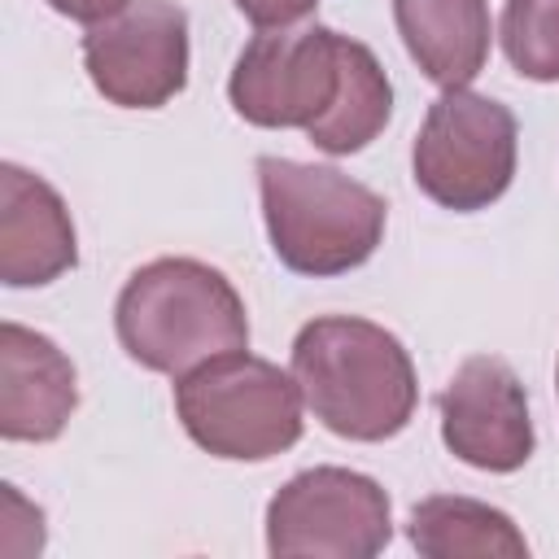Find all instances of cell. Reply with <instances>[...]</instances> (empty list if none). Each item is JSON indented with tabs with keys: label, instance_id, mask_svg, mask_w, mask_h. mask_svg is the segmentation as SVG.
<instances>
[{
	"label": "cell",
	"instance_id": "obj_8",
	"mask_svg": "<svg viewBox=\"0 0 559 559\" xmlns=\"http://www.w3.org/2000/svg\"><path fill=\"white\" fill-rule=\"evenodd\" d=\"M92 87L122 109H162L188 83V13L175 0H127L83 35Z\"/></svg>",
	"mask_w": 559,
	"mask_h": 559
},
{
	"label": "cell",
	"instance_id": "obj_16",
	"mask_svg": "<svg viewBox=\"0 0 559 559\" xmlns=\"http://www.w3.org/2000/svg\"><path fill=\"white\" fill-rule=\"evenodd\" d=\"M319 0H236V9L258 26V31H271V26H297L314 13Z\"/></svg>",
	"mask_w": 559,
	"mask_h": 559
},
{
	"label": "cell",
	"instance_id": "obj_2",
	"mask_svg": "<svg viewBox=\"0 0 559 559\" xmlns=\"http://www.w3.org/2000/svg\"><path fill=\"white\" fill-rule=\"evenodd\" d=\"M114 328L140 367L175 380L249 345L240 293L218 266L197 258H157L140 266L118 293Z\"/></svg>",
	"mask_w": 559,
	"mask_h": 559
},
{
	"label": "cell",
	"instance_id": "obj_5",
	"mask_svg": "<svg viewBox=\"0 0 559 559\" xmlns=\"http://www.w3.org/2000/svg\"><path fill=\"white\" fill-rule=\"evenodd\" d=\"M515 114L480 92H441L415 135L411 170L428 201L454 214L493 205L515 179Z\"/></svg>",
	"mask_w": 559,
	"mask_h": 559
},
{
	"label": "cell",
	"instance_id": "obj_6",
	"mask_svg": "<svg viewBox=\"0 0 559 559\" xmlns=\"http://www.w3.org/2000/svg\"><path fill=\"white\" fill-rule=\"evenodd\" d=\"M349 35L319 22L271 26L249 39L227 79L231 109L253 127H301L323 122L345 87Z\"/></svg>",
	"mask_w": 559,
	"mask_h": 559
},
{
	"label": "cell",
	"instance_id": "obj_3",
	"mask_svg": "<svg viewBox=\"0 0 559 559\" xmlns=\"http://www.w3.org/2000/svg\"><path fill=\"white\" fill-rule=\"evenodd\" d=\"M258 192L271 249L297 275H345L384 240V197L336 166L258 157Z\"/></svg>",
	"mask_w": 559,
	"mask_h": 559
},
{
	"label": "cell",
	"instance_id": "obj_9",
	"mask_svg": "<svg viewBox=\"0 0 559 559\" xmlns=\"http://www.w3.org/2000/svg\"><path fill=\"white\" fill-rule=\"evenodd\" d=\"M441 441L454 459L480 472H515L533 454V419L520 376L493 358L472 354L459 362L450 384L437 397Z\"/></svg>",
	"mask_w": 559,
	"mask_h": 559
},
{
	"label": "cell",
	"instance_id": "obj_11",
	"mask_svg": "<svg viewBox=\"0 0 559 559\" xmlns=\"http://www.w3.org/2000/svg\"><path fill=\"white\" fill-rule=\"evenodd\" d=\"M79 406L74 362L35 328L0 323V437L52 441Z\"/></svg>",
	"mask_w": 559,
	"mask_h": 559
},
{
	"label": "cell",
	"instance_id": "obj_4",
	"mask_svg": "<svg viewBox=\"0 0 559 559\" xmlns=\"http://www.w3.org/2000/svg\"><path fill=\"white\" fill-rule=\"evenodd\" d=\"M301 384L275 362L231 349L175 384V415L183 432L214 459L262 463L301 441Z\"/></svg>",
	"mask_w": 559,
	"mask_h": 559
},
{
	"label": "cell",
	"instance_id": "obj_15",
	"mask_svg": "<svg viewBox=\"0 0 559 559\" xmlns=\"http://www.w3.org/2000/svg\"><path fill=\"white\" fill-rule=\"evenodd\" d=\"M498 35L515 74L559 83V0H507Z\"/></svg>",
	"mask_w": 559,
	"mask_h": 559
},
{
	"label": "cell",
	"instance_id": "obj_1",
	"mask_svg": "<svg viewBox=\"0 0 559 559\" xmlns=\"http://www.w3.org/2000/svg\"><path fill=\"white\" fill-rule=\"evenodd\" d=\"M293 376L310 415L345 441L397 437L419 402V380L406 345L354 314L310 319L293 341Z\"/></svg>",
	"mask_w": 559,
	"mask_h": 559
},
{
	"label": "cell",
	"instance_id": "obj_13",
	"mask_svg": "<svg viewBox=\"0 0 559 559\" xmlns=\"http://www.w3.org/2000/svg\"><path fill=\"white\" fill-rule=\"evenodd\" d=\"M406 537L424 559H524L528 555V542L507 511L476 498H459V493H437L415 502Z\"/></svg>",
	"mask_w": 559,
	"mask_h": 559
},
{
	"label": "cell",
	"instance_id": "obj_14",
	"mask_svg": "<svg viewBox=\"0 0 559 559\" xmlns=\"http://www.w3.org/2000/svg\"><path fill=\"white\" fill-rule=\"evenodd\" d=\"M389 114H393V83H389L384 66L376 61V52L367 44L349 39V66H345L341 100L306 135L328 157H349V153H362L389 127Z\"/></svg>",
	"mask_w": 559,
	"mask_h": 559
},
{
	"label": "cell",
	"instance_id": "obj_12",
	"mask_svg": "<svg viewBox=\"0 0 559 559\" xmlns=\"http://www.w3.org/2000/svg\"><path fill=\"white\" fill-rule=\"evenodd\" d=\"M393 22L411 61L441 92L467 87L489 61V0H393Z\"/></svg>",
	"mask_w": 559,
	"mask_h": 559
},
{
	"label": "cell",
	"instance_id": "obj_7",
	"mask_svg": "<svg viewBox=\"0 0 559 559\" xmlns=\"http://www.w3.org/2000/svg\"><path fill=\"white\" fill-rule=\"evenodd\" d=\"M389 537V493L349 467H306L266 502V550L275 559H371Z\"/></svg>",
	"mask_w": 559,
	"mask_h": 559
},
{
	"label": "cell",
	"instance_id": "obj_10",
	"mask_svg": "<svg viewBox=\"0 0 559 559\" xmlns=\"http://www.w3.org/2000/svg\"><path fill=\"white\" fill-rule=\"evenodd\" d=\"M79 240L61 192L22 170L17 162L0 166V280L9 288H39L74 271Z\"/></svg>",
	"mask_w": 559,
	"mask_h": 559
},
{
	"label": "cell",
	"instance_id": "obj_18",
	"mask_svg": "<svg viewBox=\"0 0 559 559\" xmlns=\"http://www.w3.org/2000/svg\"><path fill=\"white\" fill-rule=\"evenodd\" d=\"M555 384H559V371H555Z\"/></svg>",
	"mask_w": 559,
	"mask_h": 559
},
{
	"label": "cell",
	"instance_id": "obj_17",
	"mask_svg": "<svg viewBox=\"0 0 559 559\" xmlns=\"http://www.w3.org/2000/svg\"><path fill=\"white\" fill-rule=\"evenodd\" d=\"M61 17H74V22H83V26H96V22H105L109 13H118L127 0H48Z\"/></svg>",
	"mask_w": 559,
	"mask_h": 559
}]
</instances>
